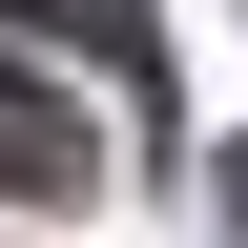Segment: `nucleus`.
Segmentation results:
<instances>
[{
	"label": "nucleus",
	"mask_w": 248,
	"mask_h": 248,
	"mask_svg": "<svg viewBox=\"0 0 248 248\" xmlns=\"http://www.w3.org/2000/svg\"><path fill=\"white\" fill-rule=\"evenodd\" d=\"M0 166H21V186H83V166H104V145H83V124H62L42 83H0Z\"/></svg>",
	"instance_id": "1"
},
{
	"label": "nucleus",
	"mask_w": 248,
	"mask_h": 248,
	"mask_svg": "<svg viewBox=\"0 0 248 248\" xmlns=\"http://www.w3.org/2000/svg\"><path fill=\"white\" fill-rule=\"evenodd\" d=\"M228 228H248V166H228Z\"/></svg>",
	"instance_id": "2"
}]
</instances>
